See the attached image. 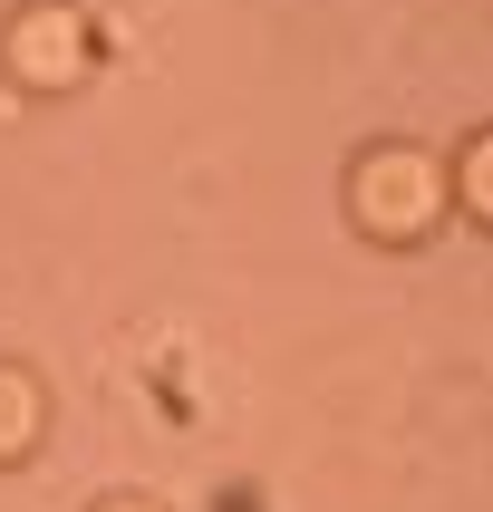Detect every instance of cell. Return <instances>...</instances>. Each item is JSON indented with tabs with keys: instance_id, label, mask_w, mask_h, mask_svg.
Here are the masks:
<instances>
[{
	"instance_id": "obj_1",
	"label": "cell",
	"mask_w": 493,
	"mask_h": 512,
	"mask_svg": "<svg viewBox=\"0 0 493 512\" xmlns=\"http://www.w3.org/2000/svg\"><path fill=\"white\" fill-rule=\"evenodd\" d=\"M358 213H368V232H426V213H435L426 165H406V155H377V165L358 174Z\"/></svg>"
},
{
	"instance_id": "obj_2",
	"label": "cell",
	"mask_w": 493,
	"mask_h": 512,
	"mask_svg": "<svg viewBox=\"0 0 493 512\" xmlns=\"http://www.w3.org/2000/svg\"><path fill=\"white\" fill-rule=\"evenodd\" d=\"M10 68L39 87H68L87 68V29L68 20V10H39V20H10Z\"/></svg>"
},
{
	"instance_id": "obj_3",
	"label": "cell",
	"mask_w": 493,
	"mask_h": 512,
	"mask_svg": "<svg viewBox=\"0 0 493 512\" xmlns=\"http://www.w3.org/2000/svg\"><path fill=\"white\" fill-rule=\"evenodd\" d=\"M39 445V387L20 368H0V464H20Z\"/></svg>"
},
{
	"instance_id": "obj_4",
	"label": "cell",
	"mask_w": 493,
	"mask_h": 512,
	"mask_svg": "<svg viewBox=\"0 0 493 512\" xmlns=\"http://www.w3.org/2000/svg\"><path fill=\"white\" fill-rule=\"evenodd\" d=\"M97 512H155V503H97Z\"/></svg>"
}]
</instances>
